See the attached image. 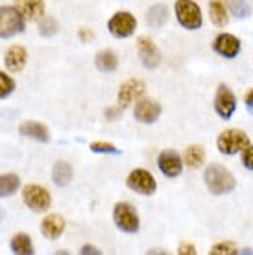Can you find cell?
Masks as SVG:
<instances>
[{"label": "cell", "instance_id": "cell-1", "mask_svg": "<svg viewBox=\"0 0 253 255\" xmlns=\"http://www.w3.org/2000/svg\"><path fill=\"white\" fill-rule=\"evenodd\" d=\"M203 183L207 187V191L215 196H224L235 191L237 187V179L233 172L228 166L218 165V163H211L205 170H203Z\"/></svg>", "mask_w": 253, "mask_h": 255}, {"label": "cell", "instance_id": "cell-2", "mask_svg": "<svg viewBox=\"0 0 253 255\" xmlns=\"http://www.w3.org/2000/svg\"><path fill=\"white\" fill-rule=\"evenodd\" d=\"M174 13L181 28L185 30H200L203 26V13L202 7L198 6L194 0H176L174 4Z\"/></svg>", "mask_w": 253, "mask_h": 255}, {"label": "cell", "instance_id": "cell-3", "mask_svg": "<svg viewBox=\"0 0 253 255\" xmlns=\"http://www.w3.org/2000/svg\"><path fill=\"white\" fill-rule=\"evenodd\" d=\"M250 142V137H248L246 131H242L239 128H229V129H224L218 137H216V148L218 152L224 153V155H235V153L242 152Z\"/></svg>", "mask_w": 253, "mask_h": 255}, {"label": "cell", "instance_id": "cell-4", "mask_svg": "<svg viewBox=\"0 0 253 255\" xmlns=\"http://www.w3.org/2000/svg\"><path fill=\"white\" fill-rule=\"evenodd\" d=\"M113 222L115 226L127 235H135L140 230V218L137 209L127 202H119L113 207Z\"/></svg>", "mask_w": 253, "mask_h": 255}, {"label": "cell", "instance_id": "cell-5", "mask_svg": "<svg viewBox=\"0 0 253 255\" xmlns=\"http://www.w3.org/2000/svg\"><path fill=\"white\" fill-rule=\"evenodd\" d=\"M22 202L33 213H46L52 207V194L39 183H28L20 191Z\"/></svg>", "mask_w": 253, "mask_h": 255}, {"label": "cell", "instance_id": "cell-6", "mask_svg": "<svg viewBox=\"0 0 253 255\" xmlns=\"http://www.w3.org/2000/svg\"><path fill=\"white\" fill-rule=\"evenodd\" d=\"M26 19L15 6H0V39H11L24 32Z\"/></svg>", "mask_w": 253, "mask_h": 255}, {"label": "cell", "instance_id": "cell-7", "mask_svg": "<svg viewBox=\"0 0 253 255\" xmlns=\"http://www.w3.org/2000/svg\"><path fill=\"white\" fill-rule=\"evenodd\" d=\"M126 187L129 191L137 192L140 196H152L157 191V181L153 178V174L146 168H133L127 174Z\"/></svg>", "mask_w": 253, "mask_h": 255}, {"label": "cell", "instance_id": "cell-8", "mask_svg": "<svg viewBox=\"0 0 253 255\" xmlns=\"http://www.w3.org/2000/svg\"><path fill=\"white\" fill-rule=\"evenodd\" d=\"M137 30V19L129 11H117L108 20V32L115 39H127L131 37Z\"/></svg>", "mask_w": 253, "mask_h": 255}, {"label": "cell", "instance_id": "cell-9", "mask_svg": "<svg viewBox=\"0 0 253 255\" xmlns=\"http://www.w3.org/2000/svg\"><path fill=\"white\" fill-rule=\"evenodd\" d=\"M146 93V83L139 78H129L122 83L119 91H117V102L122 109H127L129 106L137 102L139 98H142Z\"/></svg>", "mask_w": 253, "mask_h": 255}, {"label": "cell", "instance_id": "cell-10", "mask_svg": "<svg viewBox=\"0 0 253 255\" xmlns=\"http://www.w3.org/2000/svg\"><path fill=\"white\" fill-rule=\"evenodd\" d=\"M137 54H139L142 67L148 70H155L161 65V61H163L157 45L150 37H146V35H140L137 39Z\"/></svg>", "mask_w": 253, "mask_h": 255}, {"label": "cell", "instance_id": "cell-11", "mask_svg": "<svg viewBox=\"0 0 253 255\" xmlns=\"http://www.w3.org/2000/svg\"><path fill=\"white\" fill-rule=\"evenodd\" d=\"M161 104L155 100V98H139L137 102H135V108H133V117H135V121H139L140 124H153V122L159 121V117H161Z\"/></svg>", "mask_w": 253, "mask_h": 255}, {"label": "cell", "instance_id": "cell-12", "mask_svg": "<svg viewBox=\"0 0 253 255\" xmlns=\"http://www.w3.org/2000/svg\"><path fill=\"white\" fill-rule=\"evenodd\" d=\"M235 109H237V98H235L233 91L229 89L226 83H220L216 87L215 95V111L222 121H229L233 117Z\"/></svg>", "mask_w": 253, "mask_h": 255}, {"label": "cell", "instance_id": "cell-13", "mask_svg": "<svg viewBox=\"0 0 253 255\" xmlns=\"http://www.w3.org/2000/svg\"><path fill=\"white\" fill-rule=\"evenodd\" d=\"M213 50L222 56V58L226 59H235L242 50V43L241 39L233 35V33H228V32H222L218 33L213 41Z\"/></svg>", "mask_w": 253, "mask_h": 255}, {"label": "cell", "instance_id": "cell-14", "mask_svg": "<svg viewBox=\"0 0 253 255\" xmlns=\"http://www.w3.org/2000/svg\"><path fill=\"white\" fill-rule=\"evenodd\" d=\"M183 157L174 150H163L157 155V168L161 170L163 176L166 178H177L179 174L183 172Z\"/></svg>", "mask_w": 253, "mask_h": 255}, {"label": "cell", "instance_id": "cell-15", "mask_svg": "<svg viewBox=\"0 0 253 255\" xmlns=\"http://www.w3.org/2000/svg\"><path fill=\"white\" fill-rule=\"evenodd\" d=\"M65 228H67V222H65V218L61 217V215H57V213L46 215V217L41 220V226H39L41 235H43L44 239H48V241H57V239L65 233Z\"/></svg>", "mask_w": 253, "mask_h": 255}, {"label": "cell", "instance_id": "cell-16", "mask_svg": "<svg viewBox=\"0 0 253 255\" xmlns=\"http://www.w3.org/2000/svg\"><path fill=\"white\" fill-rule=\"evenodd\" d=\"M13 6L17 7L22 17L30 22H37L46 15V4L44 0H13Z\"/></svg>", "mask_w": 253, "mask_h": 255}, {"label": "cell", "instance_id": "cell-17", "mask_svg": "<svg viewBox=\"0 0 253 255\" xmlns=\"http://www.w3.org/2000/svg\"><path fill=\"white\" fill-rule=\"evenodd\" d=\"M26 63H28V52H26L24 46L11 45L6 50V54H4V65H6V69L9 72H13V74L22 72Z\"/></svg>", "mask_w": 253, "mask_h": 255}, {"label": "cell", "instance_id": "cell-18", "mask_svg": "<svg viewBox=\"0 0 253 255\" xmlns=\"http://www.w3.org/2000/svg\"><path fill=\"white\" fill-rule=\"evenodd\" d=\"M19 133L26 139L37 140V142H48L50 140V133H48V128L41 124L37 121H24L20 122Z\"/></svg>", "mask_w": 253, "mask_h": 255}, {"label": "cell", "instance_id": "cell-19", "mask_svg": "<svg viewBox=\"0 0 253 255\" xmlns=\"http://www.w3.org/2000/svg\"><path fill=\"white\" fill-rule=\"evenodd\" d=\"M229 9H228V2L226 0H211L209 2V19L211 22L218 28H224V26L229 24Z\"/></svg>", "mask_w": 253, "mask_h": 255}, {"label": "cell", "instance_id": "cell-20", "mask_svg": "<svg viewBox=\"0 0 253 255\" xmlns=\"http://www.w3.org/2000/svg\"><path fill=\"white\" fill-rule=\"evenodd\" d=\"M72 178H74V172H72V166L67 161H56V165L52 168V181L54 185L59 187V189H65L72 183Z\"/></svg>", "mask_w": 253, "mask_h": 255}, {"label": "cell", "instance_id": "cell-21", "mask_svg": "<svg viewBox=\"0 0 253 255\" xmlns=\"http://www.w3.org/2000/svg\"><path fill=\"white\" fill-rule=\"evenodd\" d=\"M9 250H11V254H15V255H33L35 254L32 239H30V235L24 233V231H19V233H15V235L11 237V241H9Z\"/></svg>", "mask_w": 253, "mask_h": 255}, {"label": "cell", "instance_id": "cell-22", "mask_svg": "<svg viewBox=\"0 0 253 255\" xmlns=\"http://www.w3.org/2000/svg\"><path fill=\"white\" fill-rule=\"evenodd\" d=\"M168 17H170L168 7L165 4H155V6H152L146 11V24L157 30V28H161V26H165L168 22Z\"/></svg>", "mask_w": 253, "mask_h": 255}, {"label": "cell", "instance_id": "cell-23", "mask_svg": "<svg viewBox=\"0 0 253 255\" xmlns=\"http://www.w3.org/2000/svg\"><path fill=\"white\" fill-rule=\"evenodd\" d=\"M95 65L100 72H108V74L109 72H115V70L119 69V56L113 50H109V48L100 50L95 56Z\"/></svg>", "mask_w": 253, "mask_h": 255}, {"label": "cell", "instance_id": "cell-24", "mask_svg": "<svg viewBox=\"0 0 253 255\" xmlns=\"http://www.w3.org/2000/svg\"><path fill=\"white\" fill-rule=\"evenodd\" d=\"M183 163L190 168H200L205 163V150L202 144H190L183 150Z\"/></svg>", "mask_w": 253, "mask_h": 255}, {"label": "cell", "instance_id": "cell-25", "mask_svg": "<svg viewBox=\"0 0 253 255\" xmlns=\"http://www.w3.org/2000/svg\"><path fill=\"white\" fill-rule=\"evenodd\" d=\"M20 189V178L19 174L7 172L0 174V198H9Z\"/></svg>", "mask_w": 253, "mask_h": 255}, {"label": "cell", "instance_id": "cell-26", "mask_svg": "<svg viewBox=\"0 0 253 255\" xmlns=\"http://www.w3.org/2000/svg\"><path fill=\"white\" fill-rule=\"evenodd\" d=\"M228 9L229 15H233L235 19H248L252 17V6L248 0H228Z\"/></svg>", "mask_w": 253, "mask_h": 255}, {"label": "cell", "instance_id": "cell-27", "mask_svg": "<svg viewBox=\"0 0 253 255\" xmlns=\"http://www.w3.org/2000/svg\"><path fill=\"white\" fill-rule=\"evenodd\" d=\"M59 22H57L54 17H50V15H44L43 19L37 20V30H39V35L41 37H54V35H57V32H59Z\"/></svg>", "mask_w": 253, "mask_h": 255}, {"label": "cell", "instance_id": "cell-28", "mask_svg": "<svg viewBox=\"0 0 253 255\" xmlns=\"http://www.w3.org/2000/svg\"><path fill=\"white\" fill-rule=\"evenodd\" d=\"M15 87H17V85H15V80H13L7 72H2V70H0V100L11 96Z\"/></svg>", "mask_w": 253, "mask_h": 255}, {"label": "cell", "instance_id": "cell-29", "mask_svg": "<svg viewBox=\"0 0 253 255\" xmlns=\"http://www.w3.org/2000/svg\"><path fill=\"white\" fill-rule=\"evenodd\" d=\"M89 150L95 153H113V155L122 153L121 148H117L113 142H106V140H95V142H91V144H89Z\"/></svg>", "mask_w": 253, "mask_h": 255}, {"label": "cell", "instance_id": "cell-30", "mask_svg": "<svg viewBox=\"0 0 253 255\" xmlns=\"http://www.w3.org/2000/svg\"><path fill=\"white\" fill-rule=\"evenodd\" d=\"M241 250L237 248L233 243H216L209 250V255H239Z\"/></svg>", "mask_w": 253, "mask_h": 255}, {"label": "cell", "instance_id": "cell-31", "mask_svg": "<svg viewBox=\"0 0 253 255\" xmlns=\"http://www.w3.org/2000/svg\"><path fill=\"white\" fill-rule=\"evenodd\" d=\"M242 165L246 166L248 170H253V144H248L242 150Z\"/></svg>", "mask_w": 253, "mask_h": 255}, {"label": "cell", "instance_id": "cell-32", "mask_svg": "<svg viewBox=\"0 0 253 255\" xmlns=\"http://www.w3.org/2000/svg\"><path fill=\"white\" fill-rule=\"evenodd\" d=\"M122 111H124V109L117 104V106H109V108H106L104 115H106V119H108V121H117V119H121Z\"/></svg>", "mask_w": 253, "mask_h": 255}, {"label": "cell", "instance_id": "cell-33", "mask_svg": "<svg viewBox=\"0 0 253 255\" xmlns=\"http://www.w3.org/2000/svg\"><path fill=\"white\" fill-rule=\"evenodd\" d=\"M177 254L179 255H196V246L189 243H181L179 248H177Z\"/></svg>", "mask_w": 253, "mask_h": 255}, {"label": "cell", "instance_id": "cell-34", "mask_svg": "<svg viewBox=\"0 0 253 255\" xmlns=\"http://www.w3.org/2000/svg\"><path fill=\"white\" fill-rule=\"evenodd\" d=\"M78 37H80L82 43H89V41L95 39V33L91 32L89 28H80V30H78Z\"/></svg>", "mask_w": 253, "mask_h": 255}, {"label": "cell", "instance_id": "cell-35", "mask_svg": "<svg viewBox=\"0 0 253 255\" xmlns=\"http://www.w3.org/2000/svg\"><path fill=\"white\" fill-rule=\"evenodd\" d=\"M244 106H246L248 113L253 115V89H250L246 95H244Z\"/></svg>", "mask_w": 253, "mask_h": 255}, {"label": "cell", "instance_id": "cell-36", "mask_svg": "<svg viewBox=\"0 0 253 255\" xmlns=\"http://www.w3.org/2000/svg\"><path fill=\"white\" fill-rule=\"evenodd\" d=\"M80 254L82 255H87V254H96V255H100L102 252L96 246H91V244H85V246H82V250H80Z\"/></svg>", "mask_w": 253, "mask_h": 255}]
</instances>
